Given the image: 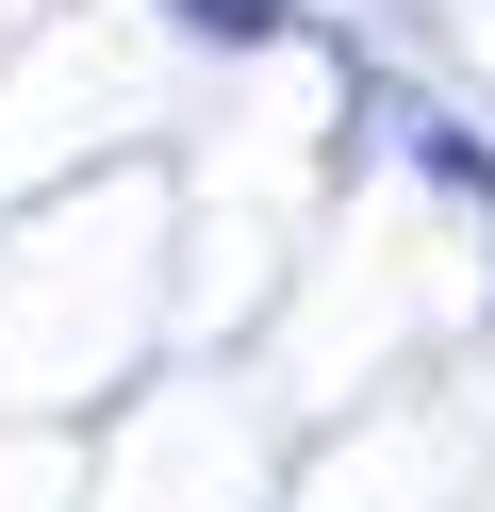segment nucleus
Returning a JSON list of instances; mask_svg holds the SVG:
<instances>
[{"label": "nucleus", "mask_w": 495, "mask_h": 512, "mask_svg": "<svg viewBox=\"0 0 495 512\" xmlns=\"http://www.w3.org/2000/svg\"><path fill=\"white\" fill-rule=\"evenodd\" d=\"M165 17H182V34H231V50H248V34H281V0H165Z\"/></svg>", "instance_id": "1"}]
</instances>
